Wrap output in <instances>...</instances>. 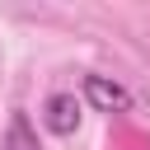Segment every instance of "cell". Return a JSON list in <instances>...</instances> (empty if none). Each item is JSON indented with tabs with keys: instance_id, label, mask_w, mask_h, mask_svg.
I'll use <instances>...</instances> for the list:
<instances>
[{
	"instance_id": "6da1fadb",
	"label": "cell",
	"mask_w": 150,
	"mask_h": 150,
	"mask_svg": "<svg viewBox=\"0 0 150 150\" xmlns=\"http://www.w3.org/2000/svg\"><path fill=\"white\" fill-rule=\"evenodd\" d=\"M42 122H47V131L70 136V131L80 127V103H75V94H52V98L42 103Z\"/></svg>"
},
{
	"instance_id": "7a4b0ae2",
	"label": "cell",
	"mask_w": 150,
	"mask_h": 150,
	"mask_svg": "<svg viewBox=\"0 0 150 150\" xmlns=\"http://www.w3.org/2000/svg\"><path fill=\"white\" fill-rule=\"evenodd\" d=\"M84 98L98 108V112H117V108H127L131 98H127V89L122 84H112L108 75H84Z\"/></svg>"
},
{
	"instance_id": "3957f363",
	"label": "cell",
	"mask_w": 150,
	"mask_h": 150,
	"mask_svg": "<svg viewBox=\"0 0 150 150\" xmlns=\"http://www.w3.org/2000/svg\"><path fill=\"white\" fill-rule=\"evenodd\" d=\"M5 150H38V131L28 127L23 112L9 117V127H5Z\"/></svg>"
}]
</instances>
